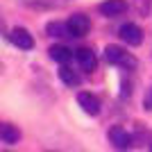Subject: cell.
Segmentation results:
<instances>
[{"label":"cell","instance_id":"obj_10","mask_svg":"<svg viewBox=\"0 0 152 152\" xmlns=\"http://www.w3.org/2000/svg\"><path fill=\"white\" fill-rule=\"evenodd\" d=\"M50 57L55 59V61H59L61 64V66H66V64L70 61V59H73V52L68 50V48H66V45H52L50 50Z\"/></svg>","mask_w":152,"mask_h":152},{"label":"cell","instance_id":"obj_9","mask_svg":"<svg viewBox=\"0 0 152 152\" xmlns=\"http://www.w3.org/2000/svg\"><path fill=\"white\" fill-rule=\"evenodd\" d=\"M45 32H48L50 37H55V39H66V37H70L68 23H59V20L48 23V25H45Z\"/></svg>","mask_w":152,"mask_h":152},{"label":"cell","instance_id":"obj_7","mask_svg":"<svg viewBox=\"0 0 152 152\" xmlns=\"http://www.w3.org/2000/svg\"><path fill=\"white\" fill-rule=\"evenodd\" d=\"M127 0H104V2H100L98 5V12L104 14V16H109V18H114V16H121V14L127 12Z\"/></svg>","mask_w":152,"mask_h":152},{"label":"cell","instance_id":"obj_14","mask_svg":"<svg viewBox=\"0 0 152 152\" xmlns=\"http://www.w3.org/2000/svg\"><path fill=\"white\" fill-rule=\"evenodd\" d=\"M143 104H145V109H152V89L148 91V98L143 100Z\"/></svg>","mask_w":152,"mask_h":152},{"label":"cell","instance_id":"obj_11","mask_svg":"<svg viewBox=\"0 0 152 152\" xmlns=\"http://www.w3.org/2000/svg\"><path fill=\"white\" fill-rule=\"evenodd\" d=\"M0 139H2V143H16L20 139V132L12 123H2L0 125Z\"/></svg>","mask_w":152,"mask_h":152},{"label":"cell","instance_id":"obj_2","mask_svg":"<svg viewBox=\"0 0 152 152\" xmlns=\"http://www.w3.org/2000/svg\"><path fill=\"white\" fill-rule=\"evenodd\" d=\"M109 143L116 148V150H129V148L134 145V136L132 134H127V129H123L121 125H114L111 129H109Z\"/></svg>","mask_w":152,"mask_h":152},{"label":"cell","instance_id":"obj_12","mask_svg":"<svg viewBox=\"0 0 152 152\" xmlns=\"http://www.w3.org/2000/svg\"><path fill=\"white\" fill-rule=\"evenodd\" d=\"M59 80H61L66 86H80V84H82V77L77 75L75 70H70L68 66H61V68H59Z\"/></svg>","mask_w":152,"mask_h":152},{"label":"cell","instance_id":"obj_1","mask_svg":"<svg viewBox=\"0 0 152 152\" xmlns=\"http://www.w3.org/2000/svg\"><path fill=\"white\" fill-rule=\"evenodd\" d=\"M104 59L109 64H118V66H125V68H134L136 66V59L129 52H125L123 48H118V45H107L104 48Z\"/></svg>","mask_w":152,"mask_h":152},{"label":"cell","instance_id":"obj_5","mask_svg":"<svg viewBox=\"0 0 152 152\" xmlns=\"http://www.w3.org/2000/svg\"><path fill=\"white\" fill-rule=\"evenodd\" d=\"M68 30H70V37H84L86 32L91 30V20L84 16V14H73L68 20Z\"/></svg>","mask_w":152,"mask_h":152},{"label":"cell","instance_id":"obj_15","mask_svg":"<svg viewBox=\"0 0 152 152\" xmlns=\"http://www.w3.org/2000/svg\"><path fill=\"white\" fill-rule=\"evenodd\" d=\"M150 152H152V143H150Z\"/></svg>","mask_w":152,"mask_h":152},{"label":"cell","instance_id":"obj_13","mask_svg":"<svg viewBox=\"0 0 152 152\" xmlns=\"http://www.w3.org/2000/svg\"><path fill=\"white\" fill-rule=\"evenodd\" d=\"M150 5H152V0H134V7H136L139 14H143V16L150 12Z\"/></svg>","mask_w":152,"mask_h":152},{"label":"cell","instance_id":"obj_3","mask_svg":"<svg viewBox=\"0 0 152 152\" xmlns=\"http://www.w3.org/2000/svg\"><path fill=\"white\" fill-rule=\"evenodd\" d=\"M9 41H12L16 48H20V50H32V48H34V39H32V34L25 27H14V30L9 32Z\"/></svg>","mask_w":152,"mask_h":152},{"label":"cell","instance_id":"obj_6","mask_svg":"<svg viewBox=\"0 0 152 152\" xmlns=\"http://www.w3.org/2000/svg\"><path fill=\"white\" fill-rule=\"evenodd\" d=\"M118 37H121L127 45H141V41H143V32H141L139 25H134V23H125V25L118 30Z\"/></svg>","mask_w":152,"mask_h":152},{"label":"cell","instance_id":"obj_4","mask_svg":"<svg viewBox=\"0 0 152 152\" xmlns=\"http://www.w3.org/2000/svg\"><path fill=\"white\" fill-rule=\"evenodd\" d=\"M77 104L86 111L89 116H98L100 114V98L89 91H82V93H77Z\"/></svg>","mask_w":152,"mask_h":152},{"label":"cell","instance_id":"obj_8","mask_svg":"<svg viewBox=\"0 0 152 152\" xmlns=\"http://www.w3.org/2000/svg\"><path fill=\"white\" fill-rule=\"evenodd\" d=\"M75 57H77V64H80V68L86 70V73H91V70H95V55L89 50V48H80V50L75 52Z\"/></svg>","mask_w":152,"mask_h":152}]
</instances>
